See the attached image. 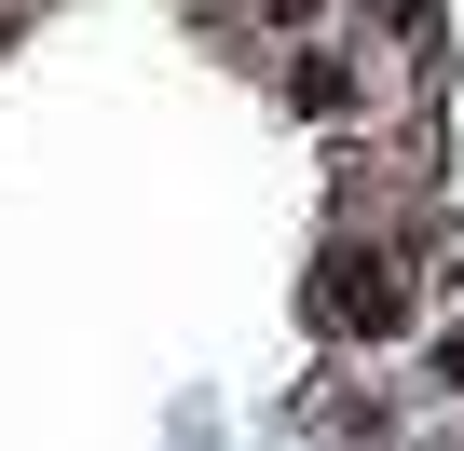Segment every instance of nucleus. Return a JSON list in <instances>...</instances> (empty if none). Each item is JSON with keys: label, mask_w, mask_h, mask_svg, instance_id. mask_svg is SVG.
<instances>
[{"label": "nucleus", "mask_w": 464, "mask_h": 451, "mask_svg": "<svg viewBox=\"0 0 464 451\" xmlns=\"http://www.w3.org/2000/svg\"><path fill=\"white\" fill-rule=\"evenodd\" d=\"M328 328H410V288H396V260H328Z\"/></svg>", "instance_id": "obj_1"}]
</instances>
